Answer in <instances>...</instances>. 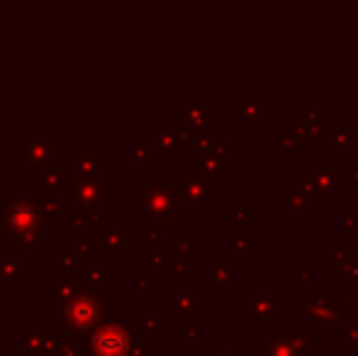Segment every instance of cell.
<instances>
[{
  "label": "cell",
  "mask_w": 358,
  "mask_h": 356,
  "mask_svg": "<svg viewBox=\"0 0 358 356\" xmlns=\"http://www.w3.org/2000/svg\"><path fill=\"white\" fill-rule=\"evenodd\" d=\"M69 313H78L76 315V320H73V325H71V332L76 329V332H80V329H88L90 325H95L100 320V305H98V300H80V303H71V310Z\"/></svg>",
  "instance_id": "1"
}]
</instances>
